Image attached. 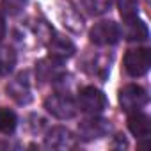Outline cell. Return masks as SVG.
I'll return each mask as SVG.
<instances>
[{
	"mask_svg": "<svg viewBox=\"0 0 151 151\" xmlns=\"http://www.w3.org/2000/svg\"><path fill=\"white\" fill-rule=\"evenodd\" d=\"M4 36H6V20H4L2 14H0V41L4 39Z\"/></svg>",
	"mask_w": 151,
	"mask_h": 151,
	"instance_id": "obj_18",
	"label": "cell"
},
{
	"mask_svg": "<svg viewBox=\"0 0 151 151\" xmlns=\"http://www.w3.org/2000/svg\"><path fill=\"white\" fill-rule=\"evenodd\" d=\"M117 7L123 16V20L135 18L139 13V2L137 0H117Z\"/></svg>",
	"mask_w": 151,
	"mask_h": 151,
	"instance_id": "obj_15",
	"label": "cell"
},
{
	"mask_svg": "<svg viewBox=\"0 0 151 151\" xmlns=\"http://www.w3.org/2000/svg\"><path fill=\"white\" fill-rule=\"evenodd\" d=\"M147 103V93L146 89H142L140 86H126L121 89L119 93V105L126 114H133V112H140Z\"/></svg>",
	"mask_w": 151,
	"mask_h": 151,
	"instance_id": "obj_3",
	"label": "cell"
},
{
	"mask_svg": "<svg viewBox=\"0 0 151 151\" xmlns=\"http://www.w3.org/2000/svg\"><path fill=\"white\" fill-rule=\"evenodd\" d=\"M7 93L18 101V103H27L30 100V89L29 84L22 80V77H18L11 86H7Z\"/></svg>",
	"mask_w": 151,
	"mask_h": 151,
	"instance_id": "obj_12",
	"label": "cell"
},
{
	"mask_svg": "<svg viewBox=\"0 0 151 151\" xmlns=\"http://www.w3.org/2000/svg\"><path fill=\"white\" fill-rule=\"evenodd\" d=\"M16 114L9 109H0V133H13L16 128Z\"/></svg>",
	"mask_w": 151,
	"mask_h": 151,
	"instance_id": "obj_14",
	"label": "cell"
},
{
	"mask_svg": "<svg viewBox=\"0 0 151 151\" xmlns=\"http://www.w3.org/2000/svg\"><path fill=\"white\" fill-rule=\"evenodd\" d=\"M119 37H121V29L116 22H100L89 32L91 43H94L98 46L116 45L119 41Z\"/></svg>",
	"mask_w": 151,
	"mask_h": 151,
	"instance_id": "obj_5",
	"label": "cell"
},
{
	"mask_svg": "<svg viewBox=\"0 0 151 151\" xmlns=\"http://www.w3.org/2000/svg\"><path fill=\"white\" fill-rule=\"evenodd\" d=\"M48 50H50V57L59 59V60L68 59V57H71V55L75 53V46H73V43H71L69 39L59 36V34H55V36L50 39V43H48Z\"/></svg>",
	"mask_w": 151,
	"mask_h": 151,
	"instance_id": "obj_11",
	"label": "cell"
},
{
	"mask_svg": "<svg viewBox=\"0 0 151 151\" xmlns=\"http://www.w3.org/2000/svg\"><path fill=\"white\" fill-rule=\"evenodd\" d=\"M151 66V52L147 48H133L124 55V69L130 77H142Z\"/></svg>",
	"mask_w": 151,
	"mask_h": 151,
	"instance_id": "obj_4",
	"label": "cell"
},
{
	"mask_svg": "<svg viewBox=\"0 0 151 151\" xmlns=\"http://www.w3.org/2000/svg\"><path fill=\"white\" fill-rule=\"evenodd\" d=\"M128 130L137 139H147L151 135V119L146 114L133 112L128 117Z\"/></svg>",
	"mask_w": 151,
	"mask_h": 151,
	"instance_id": "obj_9",
	"label": "cell"
},
{
	"mask_svg": "<svg viewBox=\"0 0 151 151\" xmlns=\"http://www.w3.org/2000/svg\"><path fill=\"white\" fill-rule=\"evenodd\" d=\"M109 132H110L109 121L96 117V116H91V117L80 121V124H78V135L82 140H94V139L105 137Z\"/></svg>",
	"mask_w": 151,
	"mask_h": 151,
	"instance_id": "obj_6",
	"label": "cell"
},
{
	"mask_svg": "<svg viewBox=\"0 0 151 151\" xmlns=\"http://www.w3.org/2000/svg\"><path fill=\"white\" fill-rule=\"evenodd\" d=\"M123 36H124L128 41H147L149 30H147V25H146L142 20H139V18L135 16V18L124 20Z\"/></svg>",
	"mask_w": 151,
	"mask_h": 151,
	"instance_id": "obj_10",
	"label": "cell"
},
{
	"mask_svg": "<svg viewBox=\"0 0 151 151\" xmlns=\"http://www.w3.org/2000/svg\"><path fill=\"white\" fill-rule=\"evenodd\" d=\"M25 2L27 0H2V9L13 16V14H18L25 7Z\"/></svg>",
	"mask_w": 151,
	"mask_h": 151,
	"instance_id": "obj_17",
	"label": "cell"
},
{
	"mask_svg": "<svg viewBox=\"0 0 151 151\" xmlns=\"http://www.w3.org/2000/svg\"><path fill=\"white\" fill-rule=\"evenodd\" d=\"M45 109L48 114H52L57 119H71L77 116V110H78L75 100L68 94H62V93L50 94L45 100Z\"/></svg>",
	"mask_w": 151,
	"mask_h": 151,
	"instance_id": "obj_1",
	"label": "cell"
},
{
	"mask_svg": "<svg viewBox=\"0 0 151 151\" xmlns=\"http://www.w3.org/2000/svg\"><path fill=\"white\" fill-rule=\"evenodd\" d=\"M36 73L43 82H52V80H57L59 77H62L64 71H62V64L59 59L48 57V59H43L37 62Z\"/></svg>",
	"mask_w": 151,
	"mask_h": 151,
	"instance_id": "obj_8",
	"label": "cell"
},
{
	"mask_svg": "<svg viewBox=\"0 0 151 151\" xmlns=\"http://www.w3.org/2000/svg\"><path fill=\"white\" fill-rule=\"evenodd\" d=\"M77 107L82 112L89 114V116H98V114H101L107 109V98H105V94L100 89L89 86V87L80 89Z\"/></svg>",
	"mask_w": 151,
	"mask_h": 151,
	"instance_id": "obj_2",
	"label": "cell"
},
{
	"mask_svg": "<svg viewBox=\"0 0 151 151\" xmlns=\"http://www.w3.org/2000/svg\"><path fill=\"white\" fill-rule=\"evenodd\" d=\"M45 146L50 147V149H73L77 146V139L75 135L68 130V128H62V126H55L52 128L46 137H45Z\"/></svg>",
	"mask_w": 151,
	"mask_h": 151,
	"instance_id": "obj_7",
	"label": "cell"
},
{
	"mask_svg": "<svg viewBox=\"0 0 151 151\" xmlns=\"http://www.w3.org/2000/svg\"><path fill=\"white\" fill-rule=\"evenodd\" d=\"M16 66V53L9 46H0V75H9Z\"/></svg>",
	"mask_w": 151,
	"mask_h": 151,
	"instance_id": "obj_13",
	"label": "cell"
},
{
	"mask_svg": "<svg viewBox=\"0 0 151 151\" xmlns=\"http://www.w3.org/2000/svg\"><path fill=\"white\" fill-rule=\"evenodd\" d=\"M82 4L91 14H103L110 9L112 0H82Z\"/></svg>",
	"mask_w": 151,
	"mask_h": 151,
	"instance_id": "obj_16",
	"label": "cell"
}]
</instances>
